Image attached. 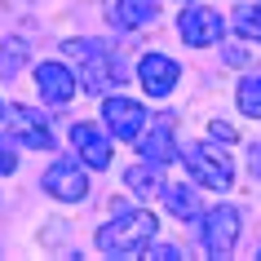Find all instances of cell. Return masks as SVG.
Listing matches in <instances>:
<instances>
[{"instance_id": "cell-5", "label": "cell", "mask_w": 261, "mask_h": 261, "mask_svg": "<svg viewBox=\"0 0 261 261\" xmlns=\"http://www.w3.org/2000/svg\"><path fill=\"white\" fill-rule=\"evenodd\" d=\"M199 230H204L208 252H213V257H226V252L239 244V213H234V208H213Z\"/></svg>"}, {"instance_id": "cell-25", "label": "cell", "mask_w": 261, "mask_h": 261, "mask_svg": "<svg viewBox=\"0 0 261 261\" xmlns=\"http://www.w3.org/2000/svg\"><path fill=\"white\" fill-rule=\"evenodd\" d=\"M257 257H261V248H257Z\"/></svg>"}, {"instance_id": "cell-11", "label": "cell", "mask_w": 261, "mask_h": 261, "mask_svg": "<svg viewBox=\"0 0 261 261\" xmlns=\"http://www.w3.org/2000/svg\"><path fill=\"white\" fill-rule=\"evenodd\" d=\"M71 146L80 151V160L89 168H107L111 164V138L97 124H71Z\"/></svg>"}, {"instance_id": "cell-8", "label": "cell", "mask_w": 261, "mask_h": 261, "mask_svg": "<svg viewBox=\"0 0 261 261\" xmlns=\"http://www.w3.org/2000/svg\"><path fill=\"white\" fill-rule=\"evenodd\" d=\"M181 36H186V44H217L221 31H226V18L217 14V9H204V5H191L186 14H181Z\"/></svg>"}, {"instance_id": "cell-20", "label": "cell", "mask_w": 261, "mask_h": 261, "mask_svg": "<svg viewBox=\"0 0 261 261\" xmlns=\"http://www.w3.org/2000/svg\"><path fill=\"white\" fill-rule=\"evenodd\" d=\"M208 133H213V138H217V142H226V146H230V142H234V128H230V124H226V120H213V124H208Z\"/></svg>"}, {"instance_id": "cell-3", "label": "cell", "mask_w": 261, "mask_h": 261, "mask_svg": "<svg viewBox=\"0 0 261 261\" xmlns=\"http://www.w3.org/2000/svg\"><path fill=\"white\" fill-rule=\"evenodd\" d=\"M181 164L191 168L195 186H208V191H226L234 181V168H230V155L221 146H208V142H191L181 146Z\"/></svg>"}, {"instance_id": "cell-14", "label": "cell", "mask_w": 261, "mask_h": 261, "mask_svg": "<svg viewBox=\"0 0 261 261\" xmlns=\"http://www.w3.org/2000/svg\"><path fill=\"white\" fill-rule=\"evenodd\" d=\"M124 181H128V191L138 195V199H155V195L164 191V177H160V164H133L128 173H124Z\"/></svg>"}, {"instance_id": "cell-21", "label": "cell", "mask_w": 261, "mask_h": 261, "mask_svg": "<svg viewBox=\"0 0 261 261\" xmlns=\"http://www.w3.org/2000/svg\"><path fill=\"white\" fill-rule=\"evenodd\" d=\"M146 252H151V257H160V261H177V257H181V252H177L173 244H151Z\"/></svg>"}, {"instance_id": "cell-2", "label": "cell", "mask_w": 261, "mask_h": 261, "mask_svg": "<svg viewBox=\"0 0 261 261\" xmlns=\"http://www.w3.org/2000/svg\"><path fill=\"white\" fill-rule=\"evenodd\" d=\"M67 54L80 58V84L89 93H107L115 84H124V62L102 40H67Z\"/></svg>"}, {"instance_id": "cell-22", "label": "cell", "mask_w": 261, "mask_h": 261, "mask_svg": "<svg viewBox=\"0 0 261 261\" xmlns=\"http://www.w3.org/2000/svg\"><path fill=\"white\" fill-rule=\"evenodd\" d=\"M226 62H230V67H244V62H248V54L239 49V44H230V49H226Z\"/></svg>"}, {"instance_id": "cell-13", "label": "cell", "mask_w": 261, "mask_h": 261, "mask_svg": "<svg viewBox=\"0 0 261 261\" xmlns=\"http://www.w3.org/2000/svg\"><path fill=\"white\" fill-rule=\"evenodd\" d=\"M138 146H142V160H151V164H168V160L177 155V151H173V124L160 120L151 133L138 142Z\"/></svg>"}, {"instance_id": "cell-10", "label": "cell", "mask_w": 261, "mask_h": 261, "mask_svg": "<svg viewBox=\"0 0 261 261\" xmlns=\"http://www.w3.org/2000/svg\"><path fill=\"white\" fill-rule=\"evenodd\" d=\"M44 191L54 195V199H67V204H75V199H84V195H89V177H84V168H80V164L62 160V164H54L49 173H44Z\"/></svg>"}, {"instance_id": "cell-12", "label": "cell", "mask_w": 261, "mask_h": 261, "mask_svg": "<svg viewBox=\"0 0 261 261\" xmlns=\"http://www.w3.org/2000/svg\"><path fill=\"white\" fill-rule=\"evenodd\" d=\"M155 18H160V0H115V9H111V22L124 27V31L146 27Z\"/></svg>"}, {"instance_id": "cell-23", "label": "cell", "mask_w": 261, "mask_h": 261, "mask_svg": "<svg viewBox=\"0 0 261 261\" xmlns=\"http://www.w3.org/2000/svg\"><path fill=\"white\" fill-rule=\"evenodd\" d=\"M248 168H252V173L261 177V146H252V155H248Z\"/></svg>"}, {"instance_id": "cell-7", "label": "cell", "mask_w": 261, "mask_h": 261, "mask_svg": "<svg viewBox=\"0 0 261 261\" xmlns=\"http://www.w3.org/2000/svg\"><path fill=\"white\" fill-rule=\"evenodd\" d=\"M36 89H40V97L49 107H67L71 97H75V89H80V80L62 62H40L36 67Z\"/></svg>"}, {"instance_id": "cell-9", "label": "cell", "mask_w": 261, "mask_h": 261, "mask_svg": "<svg viewBox=\"0 0 261 261\" xmlns=\"http://www.w3.org/2000/svg\"><path fill=\"white\" fill-rule=\"evenodd\" d=\"M177 62L173 58H164V54H142V62H138V80H142V89L151 97H168L173 93V84H177Z\"/></svg>"}, {"instance_id": "cell-16", "label": "cell", "mask_w": 261, "mask_h": 261, "mask_svg": "<svg viewBox=\"0 0 261 261\" xmlns=\"http://www.w3.org/2000/svg\"><path fill=\"white\" fill-rule=\"evenodd\" d=\"M22 67H27V44L22 40H5V49H0V75L14 80Z\"/></svg>"}, {"instance_id": "cell-4", "label": "cell", "mask_w": 261, "mask_h": 261, "mask_svg": "<svg viewBox=\"0 0 261 261\" xmlns=\"http://www.w3.org/2000/svg\"><path fill=\"white\" fill-rule=\"evenodd\" d=\"M9 128H14V138L31 151H54V133H49V115L36 107H14L9 111Z\"/></svg>"}, {"instance_id": "cell-15", "label": "cell", "mask_w": 261, "mask_h": 261, "mask_svg": "<svg viewBox=\"0 0 261 261\" xmlns=\"http://www.w3.org/2000/svg\"><path fill=\"white\" fill-rule=\"evenodd\" d=\"M164 204H168V213L173 217H181V221H191V217H199V195L191 191V186H181V181H164Z\"/></svg>"}, {"instance_id": "cell-1", "label": "cell", "mask_w": 261, "mask_h": 261, "mask_svg": "<svg viewBox=\"0 0 261 261\" xmlns=\"http://www.w3.org/2000/svg\"><path fill=\"white\" fill-rule=\"evenodd\" d=\"M155 230H160V221H155L151 213L120 204L115 221H107V226L97 230V248H102L107 257H142V252L155 244Z\"/></svg>"}, {"instance_id": "cell-6", "label": "cell", "mask_w": 261, "mask_h": 261, "mask_svg": "<svg viewBox=\"0 0 261 261\" xmlns=\"http://www.w3.org/2000/svg\"><path fill=\"white\" fill-rule=\"evenodd\" d=\"M102 115H107V128L120 142H133L142 128H146V111H142V102H133V97H107Z\"/></svg>"}, {"instance_id": "cell-17", "label": "cell", "mask_w": 261, "mask_h": 261, "mask_svg": "<svg viewBox=\"0 0 261 261\" xmlns=\"http://www.w3.org/2000/svg\"><path fill=\"white\" fill-rule=\"evenodd\" d=\"M234 31L244 40H261V5H239L234 9Z\"/></svg>"}, {"instance_id": "cell-18", "label": "cell", "mask_w": 261, "mask_h": 261, "mask_svg": "<svg viewBox=\"0 0 261 261\" xmlns=\"http://www.w3.org/2000/svg\"><path fill=\"white\" fill-rule=\"evenodd\" d=\"M239 111H244V115H252V120H261V75L239 80Z\"/></svg>"}, {"instance_id": "cell-24", "label": "cell", "mask_w": 261, "mask_h": 261, "mask_svg": "<svg viewBox=\"0 0 261 261\" xmlns=\"http://www.w3.org/2000/svg\"><path fill=\"white\" fill-rule=\"evenodd\" d=\"M0 120H5V107H0Z\"/></svg>"}, {"instance_id": "cell-19", "label": "cell", "mask_w": 261, "mask_h": 261, "mask_svg": "<svg viewBox=\"0 0 261 261\" xmlns=\"http://www.w3.org/2000/svg\"><path fill=\"white\" fill-rule=\"evenodd\" d=\"M14 168H18L14 142H9V138H0V173H5V177H9V173H14Z\"/></svg>"}]
</instances>
